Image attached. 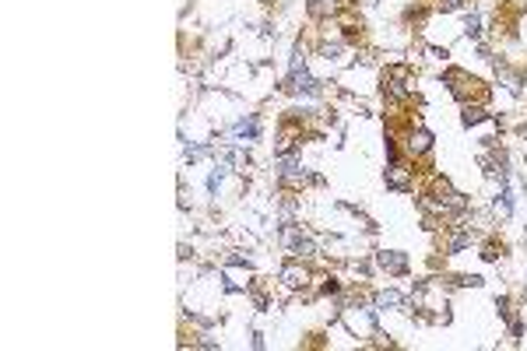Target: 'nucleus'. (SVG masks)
<instances>
[{
    "mask_svg": "<svg viewBox=\"0 0 527 351\" xmlns=\"http://www.w3.org/2000/svg\"><path fill=\"white\" fill-rule=\"evenodd\" d=\"M236 134H239V137H253V134H257V120H250V123H239V126H236Z\"/></svg>",
    "mask_w": 527,
    "mask_h": 351,
    "instance_id": "obj_3",
    "label": "nucleus"
},
{
    "mask_svg": "<svg viewBox=\"0 0 527 351\" xmlns=\"http://www.w3.org/2000/svg\"><path fill=\"white\" fill-rule=\"evenodd\" d=\"M380 263H383L387 271H404V263H408V260H404L401 253H383V256H380Z\"/></svg>",
    "mask_w": 527,
    "mask_h": 351,
    "instance_id": "obj_1",
    "label": "nucleus"
},
{
    "mask_svg": "<svg viewBox=\"0 0 527 351\" xmlns=\"http://www.w3.org/2000/svg\"><path fill=\"white\" fill-rule=\"evenodd\" d=\"M411 151H419V155H422V151H429V134H415L411 137Z\"/></svg>",
    "mask_w": 527,
    "mask_h": 351,
    "instance_id": "obj_2",
    "label": "nucleus"
},
{
    "mask_svg": "<svg viewBox=\"0 0 527 351\" xmlns=\"http://www.w3.org/2000/svg\"><path fill=\"white\" fill-rule=\"evenodd\" d=\"M327 4H331V0H310V11L320 14V11H327Z\"/></svg>",
    "mask_w": 527,
    "mask_h": 351,
    "instance_id": "obj_4",
    "label": "nucleus"
}]
</instances>
